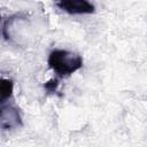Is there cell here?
Returning a JSON list of instances; mask_svg holds the SVG:
<instances>
[{"mask_svg":"<svg viewBox=\"0 0 147 147\" xmlns=\"http://www.w3.org/2000/svg\"><path fill=\"white\" fill-rule=\"evenodd\" d=\"M47 63L60 77L69 76L83 67V59L79 54L65 49H54L49 53Z\"/></svg>","mask_w":147,"mask_h":147,"instance_id":"cell-1","label":"cell"},{"mask_svg":"<svg viewBox=\"0 0 147 147\" xmlns=\"http://www.w3.org/2000/svg\"><path fill=\"white\" fill-rule=\"evenodd\" d=\"M0 125L3 131H10L22 126V117L16 106L1 102L0 107Z\"/></svg>","mask_w":147,"mask_h":147,"instance_id":"cell-2","label":"cell"},{"mask_svg":"<svg viewBox=\"0 0 147 147\" xmlns=\"http://www.w3.org/2000/svg\"><path fill=\"white\" fill-rule=\"evenodd\" d=\"M56 6L63 11L77 15V14H93L95 7L88 0H55Z\"/></svg>","mask_w":147,"mask_h":147,"instance_id":"cell-3","label":"cell"},{"mask_svg":"<svg viewBox=\"0 0 147 147\" xmlns=\"http://www.w3.org/2000/svg\"><path fill=\"white\" fill-rule=\"evenodd\" d=\"M13 87H14L13 80L5 79V78L1 79V85H0V94H1V98H0V102L8 101L11 98Z\"/></svg>","mask_w":147,"mask_h":147,"instance_id":"cell-4","label":"cell"},{"mask_svg":"<svg viewBox=\"0 0 147 147\" xmlns=\"http://www.w3.org/2000/svg\"><path fill=\"white\" fill-rule=\"evenodd\" d=\"M44 87L48 93H55L57 91V87H59V80L56 78H53V79L46 82L44 84Z\"/></svg>","mask_w":147,"mask_h":147,"instance_id":"cell-5","label":"cell"}]
</instances>
